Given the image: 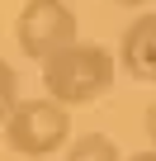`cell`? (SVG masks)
Returning <instances> with one entry per match:
<instances>
[{
  "label": "cell",
  "instance_id": "obj_1",
  "mask_svg": "<svg viewBox=\"0 0 156 161\" xmlns=\"http://www.w3.org/2000/svg\"><path fill=\"white\" fill-rule=\"evenodd\" d=\"M114 86V57L100 43H66L52 57H43V90L47 100H57L62 109H81L95 104L100 95H109Z\"/></svg>",
  "mask_w": 156,
  "mask_h": 161
},
{
  "label": "cell",
  "instance_id": "obj_4",
  "mask_svg": "<svg viewBox=\"0 0 156 161\" xmlns=\"http://www.w3.org/2000/svg\"><path fill=\"white\" fill-rule=\"evenodd\" d=\"M118 62L132 80H142V86H156V10H142L123 38H118Z\"/></svg>",
  "mask_w": 156,
  "mask_h": 161
},
{
  "label": "cell",
  "instance_id": "obj_6",
  "mask_svg": "<svg viewBox=\"0 0 156 161\" xmlns=\"http://www.w3.org/2000/svg\"><path fill=\"white\" fill-rule=\"evenodd\" d=\"M19 104V76H14V66L0 57V123H5V114Z\"/></svg>",
  "mask_w": 156,
  "mask_h": 161
},
{
  "label": "cell",
  "instance_id": "obj_7",
  "mask_svg": "<svg viewBox=\"0 0 156 161\" xmlns=\"http://www.w3.org/2000/svg\"><path fill=\"white\" fill-rule=\"evenodd\" d=\"M142 123H147V137H151V147H156V100L147 104V114H142Z\"/></svg>",
  "mask_w": 156,
  "mask_h": 161
},
{
  "label": "cell",
  "instance_id": "obj_3",
  "mask_svg": "<svg viewBox=\"0 0 156 161\" xmlns=\"http://www.w3.org/2000/svg\"><path fill=\"white\" fill-rule=\"evenodd\" d=\"M14 38L24 47V57H52L57 47L76 43V10L62 0H29L14 19Z\"/></svg>",
  "mask_w": 156,
  "mask_h": 161
},
{
  "label": "cell",
  "instance_id": "obj_5",
  "mask_svg": "<svg viewBox=\"0 0 156 161\" xmlns=\"http://www.w3.org/2000/svg\"><path fill=\"white\" fill-rule=\"evenodd\" d=\"M66 161H123V152H118V142L104 137V133H81V137H71Z\"/></svg>",
  "mask_w": 156,
  "mask_h": 161
},
{
  "label": "cell",
  "instance_id": "obj_8",
  "mask_svg": "<svg viewBox=\"0 0 156 161\" xmlns=\"http://www.w3.org/2000/svg\"><path fill=\"white\" fill-rule=\"evenodd\" d=\"M123 161H156V147H142V152H132V156H123Z\"/></svg>",
  "mask_w": 156,
  "mask_h": 161
},
{
  "label": "cell",
  "instance_id": "obj_2",
  "mask_svg": "<svg viewBox=\"0 0 156 161\" xmlns=\"http://www.w3.org/2000/svg\"><path fill=\"white\" fill-rule=\"evenodd\" d=\"M71 137V109L57 100H19L5 114V142L19 156H52Z\"/></svg>",
  "mask_w": 156,
  "mask_h": 161
},
{
  "label": "cell",
  "instance_id": "obj_9",
  "mask_svg": "<svg viewBox=\"0 0 156 161\" xmlns=\"http://www.w3.org/2000/svg\"><path fill=\"white\" fill-rule=\"evenodd\" d=\"M114 5H123V10H147V5H156V0H114Z\"/></svg>",
  "mask_w": 156,
  "mask_h": 161
}]
</instances>
